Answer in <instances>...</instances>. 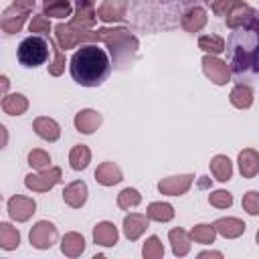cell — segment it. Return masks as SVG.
Returning a JSON list of instances; mask_svg holds the SVG:
<instances>
[{
	"label": "cell",
	"mask_w": 259,
	"mask_h": 259,
	"mask_svg": "<svg viewBox=\"0 0 259 259\" xmlns=\"http://www.w3.org/2000/svg\"><path fill=\"white\" fill-rule=\"evenodd\" d=\"M204 2H210V0H204Z\"/></svg>",
	"instance_id": "7dc6e473"
},
{
	"label": "cell",
	"mask_w": 259,
	"mask_h": 259,
	"mask_svg": "<svg viewBox=\"0 0 259 259\" xmlns=\"http://www.w3.org/2000/svg\"><path fill=\"white\" fill-rule=\"evenodd\" d=\"M206 24V10L204 8H190L184 16H182V28L186 32H198L202 26Z\"/></svg>",
	"instance_id": "7402d4cb"
},
{
	"label": "cell",
	"mask_w": 259,
	"mask_h": 259,
	"mask_svg": "<svg viewBox=\"0 0 259 259\" xmlns=\"http://www.w3.org/2000/svg\"><path fill=\"white\" fill-rule=\"evenodd\" d=\"M42 10H45V16L65 18V16H71V2L69 0H42Z\"/></svg>",
	"instance_id": "1f68e13d"
},
{
	"label": "cell",
	"mask_w": 259,
	"mask_h": 259,
	"mask_svg": "<svg viewBox=\"0 0 259 259\" xmlns=\"http://www.w3.org/2000/svg\"><path fill=\"white\" fill-rule=\"evenodd\" d=\"M229 40L231 69L235 73H259V20L253 16L245 24L233 28Z\"/></svg>",
	"instance_id": "7a4b0ae2"
},
{
	"label": "cell",
	"mask_w": 259,
	"mask_h": 259,
	"mask_svg": "<svg viewBox=\"0 0 259 259\" xmlns=\"http://www.w3.org/2000/svg\"><path fill=\"white\" fill-rule=\"evenodd\" d=\"M18 243H20L18 231L8 223H0V247L4 251H12L18 247Z\"/></svg>",
	"instance_id": "4dcf8cb0"
},
{
	"label": "cell",
	"mask_w": 259,
	"mask_h": 259,
	"mask_svg": "<svg viewBox=\"0 0 259 259\" xmlns=\"http://www.w3.org/2000/svg\"><path fill=\"white\" fill-rule=\"evenodd\" d=\"M168 239H170V243H172L174 255L184 257V255L190 251V237H188L186 231H182V229H172V231L168 233Z\"/></svg>",
	"instance_id": "4316f807"
},
{
	"label": "cell",
	"mask_w": 259,
	"mask_h": 259,
	"mask_svg": "<svg viewBox=\"0 0 259 259\" xmlns=\"http://www.w3.org/2000/svg\"><path fill=\"white\" fill-rule=\"evenodd\" d=\"M125 14V4L121 0H103L97 8V18L103 22H115L121 20Z\"/></svg>",
	"instance_id": "2e32d148"
},
{
	"label": "cell",
	"mask_w": 259,
	"mask_h": 259,
	"mask_svg": "<svg viewBox=\"0 0 259 259\" xmlns=\"http://www.w3.org/2000/svg\"><path fill=\"white\" fill-rule=\"evenodd\" d=\"M89 162H91V152H89L87 146L79 144V146H75V148L71 150V154H69V164H71L73 170H85V168L89 166Z\"/></svg>",
	"instance_id": "f546056e"
},
{
	"label": "cell",
	"mask_w": 259,
	"mask_h": 259,
	"mask_svg": "<svg viewBox=\"0 0 259 259\" xmlns=\"http://www.w3.org/2000/svg\"><path fill=\"white\" fill-rule=\"evenodd\" d=\"M59 180H61V168H47V170H40L38 174H28L24 178V184L32 192H47Z\"/></svg>",
	"instance_id": "8992f818"
},
{
	"label": "cell",
	"mask_w": 259,
	"mask_h": 259,
	"mask_svg": "<svg viewBox=\"0 0 259 259\" xmlns=\"http://www.w3.org/2000/svg\"><path fill=\"white\" fill-rule=\"evenodd\" d=\"M142 253H144V257H146V259H160V257L164 255V247H162L160 239L152 235V237H150V239L144 243Z\"/></svg>",
	"instance_id": "74e56055"
},
{
	"label": "cell",
	"mask_w": 259,
	"mask_h": 259,
	"mask_svg": "<svg viewBox=\"0 0 259 259\" xmlns=\"http://www.w3.org/2000/svg\"><path fill=\"white\" fill-rule=\"evenodd\" d=\"M148 219L150 221H156V223H168V221H172L174 219V208H172V204H168V202H152L150 206H148Z\"/></svg>",
	"instance_id": "83f0119b"
},
{
	"label": "cell",
	"mask_w": 259,
	"mask_h": 259,
	"mask_svg": "<svg viewBox=\"0 0 259 259\" xmlns=\"http://www.w3.org/2000/svg\"><path fill=\"white\" fill-rule=\"evenodd\" d=\"M30 245L36 249H49L55 241H57V227L49 221H38L32 229H30Z\"/></svg>",
	"instance_id": "52a82bcc"
},
{
	"label": "cell",
	"mask_w": 259,
	"mask_h": 259,
	"mask_svg": "<svg viewBox=\"0 0 259 259\" xmlns=\"http://www.w3.org/2000/svg\"><path fill=\"white\" fill-rule=\"evenodd\" d=\"M200 257H223L219 251H210V253H200Z\"/></svg>",
	"instance_id": "f6af8a7d"
},
{
	"label": "cell",
	"mask_w": 259,
	"mask_h": 259,
	"mask_svg": "<svg viewBox=\"0 0 259 259\" xmlns=\"http://www.w3.org/2000/svg\"><path fill=\"white\" fill-rule=\"evenodd\" d=\"M55 38L59 42L61 49H73L77 47L79 42H95L97 40V30H79L75 26H71L69 22L63 24L59 22L55 26Z\"/></svg>",
	"instance_id": "5b68a950"
},
{
	"label": "cell",
	"mask_w": 259,
	"mask_h": 259,
	"mask_svg": "<svg viewBox=\"0 0 259 259\" xmlns=\"http://www.w3.org/2000/svg\"><path fill=\"white\" fill-rule=\"evenodd\" d=\"M18 61L24 67H38L49 59V45L40 36H26L18 45Z\"/></svg>",
	"instance_id": "277c9868"
},
{
	"label": "cell",
	"mask_w": 259,
	"mask_h": 259,
	"mask_svg": "<svg viewBox=\"0 0 259 259\" xmlns=\"http://www.w3.org/2000/svg\"><path fill=\"white\" fill-rule=\"evenodd\" d=\"M28 164L32 168H36V170H47V168H51V156L45 150H38V148L36 150H30Z\"/></svg>",
	"instance_id": "8d00e7d4"
},
{
	"label": "cell",
	"mask_w": 259,
	"mask_h": 259,
	"mask_svg": "<svg viewBox=\"0 0 259 259\" xmlns=\"http://www.w3.org/2000/svg\"><path fill=\"white\" fill-rule=\"evenodd\" d=\"M192 180H194L192 174L170 176V178H164V180L158 182V190L162 194H168V196H180V194H184L192 186Z\"/></svg>",
	"instance_id": "30bf717a"
},
{
	"label": "cell",
	"mask_w": 259,
	"mask_h": 259,
	"mask_svg": "<svg viewBox=\"0 0 259 259\" xmlns=\"http://www.w3.org/2000/svg\"><path fill=\"white\" fill-rule=\"evenodd\" d=\"M101 125V113L95 109H83L75 115V127L81 134H93Z\"/></svg>",
	"instance_id": "e0dca14e"
},
{
	"label": "cell",
	"mask_w": 259,
	"mask_h": 259,
	"mask_svg": "<svg viewBox=\"0 0 259 259\" xmlns=\"http://www.w3.org/2000/svg\"><path fill=\"white\" fill-rule=\"evenodd\" d=\"M253 16H255V10L243 2V4L235 6V8L227 14V26H229V28H237V26L245 24L247 20H251Z\"/></svg>",
	"instance_id": "484cf974"
},
{
	"label": "cell",
	"mask_w": 259,
	"mask_h": 259,
	"mask_svg": "<svg viewBox=\"0 0 259 259\" xmlns=\"http://www.w3.org/2000/svg\"><path fill=\"white\" fill-rule=\"evenodd\" d=\"M49 45L53 47V55H55V59H53V65H49V73L51 75H61L63 71H65V53L61 51V47H57L59 42H55V40H49Z\"/></svg>",
	"instance_id": "d590c367"
},
{
	"label": "cell",
	"mask_w": 259,
	"mask_h": 259,
	"mask_svg": "<svg viewBox=\"0 0 259 259\" xmlns=\"http://www.w3.org/2000/svg\"><path fill=\"white\" fill-rule=\"evenodd\" d=\"M198 47L208 55H219L225 51V40L217 34H204L198 38Z\"/></svg>",
	"instance_id": "836d02e7"
},
{
	"label": "cell",
	"mask_w": 259,
	"mask_h": 259,
	"mask_svg": "<svg viewBox=\"0 0 259 259\" xmlns=\"http://www.w3.org/2000/svg\"><path fill=\"white\" fill-rule=\"evenodd\" d=\"M93 241L97 245H103V247L115 245L117 243V229H115V225L113 223H107V221L95 225V229H93Z\"/></svg>",
	"instance_id": "ffe728a7"
},
{
	"label": "cell",
	"mask_w": 259,
	"mask_h": 259,
	"mask_svg": "<svg viewBox=\"0 0 259 259\" xmlns=\"http://www.w3.org/2000/svg\"><path fill=\"white\" fill-rule=\"evenodd\" d=\"M243 208H245L249 214H253V217L259 214V192H257V190H249V192L243 196Z\"/></svg>",
	"instance_id": "ab89813d"
},
{
	"label": "cell",
	"mask_w": 259,
	"mask_h": 259,
	"mask_svg": "<svg viewBox=\"0 0 259 259\" xmlns=\"http://www.w3.org/2000/svg\"><path fill=\"white\" fill-rule=\"evenodd\" d=\"M2 109L8 115H22L28 109V99L22 93H12V95H4L2 99Z\"/></svg>",
	"instance_id": "cb8c5ba5"
},
{
	"label": "cell",
	"mask_w": 259,
	"mask_h": 259,
	"mask_svg": "<svg viewBox=\"0 0 259 259\" xmlns=\"http://www.w3.org/2000/svg\"><path fill=\"white\" fill-rule=\"evenodd\" d=\"M69 67H71V77L83 87L101 85L111 71V63L105 49H101L95 42L81 45V49L73 53Z\"/></svg>",
	"instance_id": "6da1fadb"
},
{
	"label": "cell",
	"mask_w": 259,
	"mask_h": 259,
	"mask_svg": "<svg viewBox=\"0 0 259 259\" xmlns=\"http://www.w3.org/2000/svg\"><path fill=\"white\" fill-rule=\"evenodd\" d=\"M121 178H123L121 170H119V166L115 162H103L95 170V180L99 184H103V186H113V184L121 182Z\"/></svg>",
	"instance_id": "ac0fdd59"
},
{
	"label": "cell",
	"mask_w": 259,
	"mask_h": 259,
	"mask_svg": "<svg viewBox=\"0 0 259 259\" xmlns=\"http://www.w3.org/2000/svg\"><path fill=\"white\" fill-rule=\"evenodd\" d=\"M32 130H34V134H36L38 138H42V140H47V142H57L59 136H61L59 123H57L53 117H47V115L36 117L34 123H32Z\"/></svg>",
	"instance_id": "4fadbf2b"
},
{
	"label": "cell",
	"mask_w": 259,
	"mask_h": 259,
	"mask_svg": "<svg viewBox=\"0 0 259 259\" xmlns=\"http://www.w3.org/2000/svg\"><path fill=\"white\" fill-rule=\"evenodd\" d=\"M14 6H18L22 10H30L34 6V0H14Z\"/></svg>",
	"instance_id": "7bdbcfd3"
},
{
	"label": "cell",
	"mask_w": 259,
	"mask_h": 259,
	"mask_svg": "<svg viewBox=\"0 0 259 259\" xmlns=\"http://www.w3.org/2000/svg\"><path fill=\"white\" fill-rule=\"evenodd\" d=\"M97 40H103L117 61L121 59V55L130 57V53H134L138 47V40L130 34L127 28H99Z\"/></svg>",
	"instance_id": "3957f363"
},
{
	"label": "cell",
	"mask_w": 259,
	"mask_h": 259,
	"mask_svg": "<svg viewBox=\"0 0 259 259\" xmlns=\"http://www.w3.org/2000/svg\"><path fill=\"white\" fill-rule=\"evenodd\" d=\"M140 202H142V194L136 188H123L117 194V206L123 208V210H130V208L138 206Z\"/></svg>",
	"instance_id": "e575fe53"
},
{
	"label": "cell",
	"mask_w": 259,
	"mask_h": 259,
	"mask_svg": "<svg viewBox=\"0 0 259 259\" xmlns=\"http://www.w3.org/2000/svg\"><path fill=\"white\" fill-rule=\"evenodd\" d=\"M257 243H259V231H257Z\"/></svg>",
	"instance_id": "bcb514c9"
},
{
	"label": "cell",
	"mask_w": 259,
	"mask_h": 259,
	"mask_svg": "<svg viewBox=\"0 0 259 259\" xmlns=\"http://www.w3.org/2000/svg\"><path fill=\"white\" fill-rule=\"evenodd\" d=\"M61 251L67 257H79L85 251V239L79 233H67L61 241Z\"/></svg>",
	"instance_id": "603a6c76"
},
{
	"label": "cell",
	"mask_w": 259,
	"mask_h": 259,
	"mask_svg": "<svg viewBox=\"0 0 259 259\" xmlns=\"http://www.w3.org/2000/svg\"><path fill=\"white\" fill-rule=\"evenodd\" d=\"M210 172L219 182H227L233 176V164H231V160L227 156L219 154V156H214L210 160Z\"/></svg>",
	"instance_id": "d4e9b609"
},
{
	"label": "cell",
	"mask_w": 259,
	"mask_h": 259,
	"mask_svg": "<svg viewBox=\"0 0 259 259\" xmlns=\"http://www.w3.org/2000/svg\"><path fill=\"white\" fill-rule=\"evenodd\" d=\"M239 4H243V0H214L212 2V12L217 16H227Z\"/></svg>",
	"instance_id": "60d3db41"
},
{
	"label": "cell",
	"mask_w": 259,
	"mask_h": 259,
	"mask_svg": "<svg viewBox=\"0 0 259 259\" xmlns=\"http://www.w3.org/2000/svg\"><path fill=\"white\" fill-rule=\"evenodd\" d=\"M95 0H77V6L79 8H87V6H93Z\"/></svg>",
	"instance_id": "ee69618b"
},
{
	"label": "cell",
	"mask_w": 259,
	"mask_h": 259,
	"mask_svg": "<svg viewBox=\"0 0 259 259\" xmlns=\"http://www.w3.org/2000/svg\"><path fill=\"white\" fill-rule=\"evenodd\" d=\"M28 28H30V32H42V34H47L51 30V22H49V18L45 14H36V16H32Z\"/></svg>",
	"instance_id": "b9f144b4"
},
{
	"label": "cell",
	"mask_w": 259,
	"mask_h": 259,
	"mask_svg": "<svg viewBox=\"0 0 259 259\" xmlns=\"http://www.w3.org/2000/svg\"><path fill=\"white\" fill-rule=\"evenodd\" d=\"M239 170L243 174V178H253L259 174V152H255L253 148H245L239 154Z\"/></svg>",
	"instance_id": "d6986e66"
},
{
	"label": "cell",
	"mask_w": 259,
	"mask_h": 259,
	"mask_svg": "<svg viewBox=\"0 0 259 259\" xmlns=\"http://www.w3.org/2000/svg\"><path fill=\"white\" fill-rule=\"evenodd\" d=\"M214 237H217L214 225H196V227H192V231H190V239L196 241V243H202V245L214 243Z\"/></svg>",
	"instance_id": "d6a6232c"
},
{
	"label": "cell",
	"mask_w": 259,
	"mask_h": 259,
	"mask_svg": "<svg viewBox=\"0 0 259 259\" xmlns=\"http://www.w3.org/2000/svg\"><path fill=\"white\" fill-rule=\"evenodd\" d=\"M63 200L73 208H81L87 200V184L83 180H75L67 184L63 190Z\"/></svg>",
	"instance_id": "7c38bea8"
},
{
	"label": "cell",
	"mask_w": 259,
	"mask_h": 259,
	"mask_svg": "<svg viewBox=\"0 0 259 259\" xmlns=\"http://www.w3.org/2000/svg\"><path fill=\"white\" fill-rule=\"evenodd\" d=\"M95 22H97V10L93 6H87V8L77 6V12H75V16L71 18L69 24L79 28V30H91L95 26Z\"/></svg>",
	"instance_id": "44dd1931"
},
{
	"label": "cell",
	"mask_w": 259,
	"mask_h": 259,
	"mask_svg": "<svg viewBox=\"0 0 259 259\" xmlns=\"http://www.w3.org/2000/svg\"><path fill=\"white\" fill-rule=\"evenodd\" d=\"M245 223L241 219H235V217H225V219H219L214 221V229L219 235H223L225 239H237L245 233Z\"/></svg>",
	"instance_id": "9a60e30c"
},
{
	"label": "cell",
	"mask_w": 259,
	"mask_h": 259,
	"mask_svg": "<svg viewBox=\"0 0 259 259\" xmlns=\"http://www.w3.org/2000/svg\"><path fill=\"white\" fill-rule=\"evenodd\" d=\"M36 210V202L28 196H10L8 198V214L12 221H18V223H24L28 221Z\"/></svg>",
	"instance_id": "9c48e42d"
},
{
	"label": "cell",
	"mask_w": 259,
	"mask_h": 259,
	"mask_svg": "<svg viewBox=\"0 0 259 259\" xmlns=\"http://www.w3.org/2000/svg\"><path fill=\"white\" fill-rule=\"evenodd\" d=\"M26 16H28V10H22V8H18V6H10V8H6V10L2 12L0 26H2V30H4L6 34H14V32H18V30L22 28Z\"/></svg>",
	"instance_id": "8fae6325"
},
{
	"label": "cell",
	"mask_w": 259,
	"mask_h": 259,
	"mask_svg": "<svg viewBox=\"0 0 259 259\" xmlns=\"http://www.w3.org/2000/svg\"><path fill=\"white\" fill-rule=\"evenodd\" d=\"M202 71L217 85H225L229 81V77H231V67L225 61L217 59L214 55H206L202 59Z\"/></svg>",
	"instance_id": "ba28073f"
},
{
	"label": "cell",
	"mask_w": 259,
	"mask_h": 259,
	"mask_svg": "<svg viewBox=\"0 0 259 259\" xmlns=\"http://www.w3.org/2000/svg\"><path fill=\"white\" fill-rule=\"evenodd\" d=\"M148 229V214H140V212H130L123 219V233L130 241H136L142 237V233Z\"/></svg>",
	"instance_id": "5bb4252c"
},
{
	"label": "cell",
	"mask_w": 259,
	"mask_h": 259,
	"mask_svg": "<svg viewBox=\"0 0 259 259\" xmlns=\"http://www.w3.org/2000/svg\"><path fill=\"white\" fill-rule=\"evenodd\" d=\"M208 202L217 208H229L233 204V194L227 190H214L208 194Z\"/></svg>",
	"instance_id": "f35d334b"
},
{
	"label": "cell",
	"mask_w": 259,
	"mask_h": 259,
	"mask_svg": "<svg viewBox=\"0 0 259 259\" xmlns=\"http://www.w3.org/2000/svg\"><path fill=\"white\" fill-rule=\"evenodd\" d=\"M229 99H231V103H233L235 107L247 109V107H251V103H253V89L247 87V85H237V87H233Z\"/></svg>",
	"instance_id": "f1b7e54d"
}]
</instances>
